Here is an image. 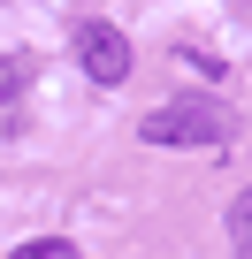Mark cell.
Returning a JSON list of instances; mask_svg holds the SVG:
<instances>
[{"mask_svg": "<svg viewBox=\"0 0 252 259\" xmlns=\"http://www.w3.org/2000/svg\"><path fill=\"white\" fill-rule=\"evenodd\" d=\"M146 145H168V153H206V145H229L237 138V114L214 99V92H176L168 107H153L138 122Z\"/></svg>", "mask_w": 252, "mask_h": 259, "instance_id": "1", "label": "cell"}, {"mask_svg": "<svg viewBox=\"0 0 252 259\" xmlns=\"http://www.w3.org/2000/svg\"><path fill=\"white\" fill-rule=\"evenodd\" d=\"M77 69H84L99 92H115L122 76H130V38H122L115 23H99V16L77 23Z\"/></svg>", "mask_w": 252, "mask_h": 259, "instance_id": "2", "label": "cell"}, {"mask_svg": "<svg viewBox=\"0 0 252 259\" xmlns=\"http://www.w3.org/2000/svg\"><path fill=\"white\" fill-rule=\"evenodd\" d=\"M23 84H31V61H16V54H0V138L23 122Z\"/></svg>", "mask_w": 252, "mask_h": 259, "instance_id": "3", "label": "cell"}, {"mask_svg": "<svg viewBox=\"0 0 252 259\" xmlns=\"http://www.w3.org/2000/svg\"><path fill=\"white\" fill-rule=\"evenodd\" d=\"M229 251H237V259H252V183L229 198Z\"/></svg>", "mask_w": 252, "mask_h": 259, "instance_id": "4", "label": "cell"}, {"mask_svg": "<svg viewBox=\"0 0 252 259\" xmlns=\"http://www.w3.org/2000/svg\"><path fill=\"white\" fill-rule=\"evenodd\" d=\"M8 259H84V251H77L69 236H31V244H16Z\"/></svg>", "mask_w": 252, "mask_h": 259, "instance_id": "5", "label": "cell"}]
</instances>
